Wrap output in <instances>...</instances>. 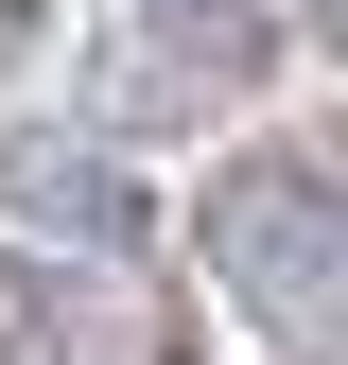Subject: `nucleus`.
I'll use <instances>...</instances> for the list:
<instances>
[{"instance_id": "f257e3e1", "label": "nucleus", "mask_w": 348, "mask_h": 365, "mask_svg": "<svg viewBox=\"0 0 348 365\" xmlns=\"http://www.w3.org/2000/svg\"><path fill=\"white\" fill-rule=\"evenodd\" d=\"M192 261L244 296L261 348L348 365V140H244L192 192Z\"/></svg>"}, {"instance_id": "f03ea898", "label": "nucleus", "mask_w": 348, "mask_h": 365, "mask_svg": "<svg viewBox=\"0 0 348 365\" xmlns=\"http://www.w3.org/2000/svg\"><path fill=\"white\" fill-rule=\"evenodd\" d=\"M140 18H157V53L209 70V87H261V53H279V0H140Z\"/></svg>"}, {"instance_id": "7ed1b4c3", "label": "nucleus", "mask_w": 348, "mask_h": 365, "mask_svg": "<svg viewBox=\"0 0 348 365\" xmlns=\"http://www.w3.org/2000/svg\"><path fill=\"white\" fill-rule=\"evenodd\" d=\"M70 348H87L70 279H35V261H0V365H70Z\"/></svg>"}, {"instance_id": "20e7f679", "label": "nucleus", "mask_w": 348, "mask_h": 365, "mask_svg": "<svg viewBox=\"0 0 348 365\" xmlns=\"http://www.w3.org/2000/svg\"><path fill=\"white\" fill-rule=\"evenodd\" d=\"M296 35H314V53H348V0H296Z\"/></svg>"}, {"instance_id": "39448f33", "label": "nucleus", "mask_w": 348, "mask_h": 365, "mask_svg": "<svg viewBox=\"0 0 348 365\" xmlns=\"http://www.w3.org/2000/svg\"><path fill=\"white\" fill-rule=\"evenodd\" d=\"M18 53H35V0H0V70H18Z\"/></svg>"}]
</instances>
